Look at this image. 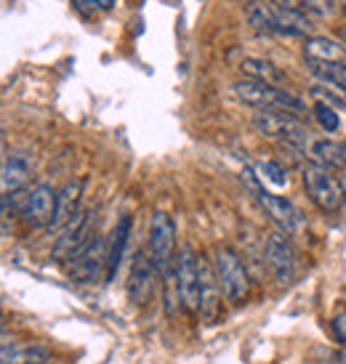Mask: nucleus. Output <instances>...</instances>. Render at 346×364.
Here are the masks:
<instances>
[{"instance_id": "obj_1", "label": "nucleus", "mask_w": 346, "mask_h": 364, "mask_svg": "<svg viewBox=\"0 0 346 364\" xmlns=\"http://www.w3.org/2000/svg\"><path fill=\"white\" fill-rule=\"evenodd\" d=\"M234 93L237 99L253 109H275V112H285V114H293L298 120H304L309 114V107H306L295 93L280 88V85H266V82H256V80H237L234 82Z\"/></svg>"}, {"instance_id": "obj_2", "label": "nucleus", "mask_w": 346, "mask_h": 364, "mask_svg": "<svg viewBox=\"0 0 346 364\" xmlns=\"http://www.w3.org/2000/svg\"><path fill=\"white\" fill-rule=\"evenodd\" d=\"M211 263H214L216 279H219L224 301L232 306H243L251 298V274L245 269L243 258L234 253L232 247L219 245L214 250Z\"/></svg>"}, {"instance_id": "obj_3", "label": "nucleus", "mask_w": 346, "mask_h": 364, "mask_svg": "<svg viewBox=\"0 0 346 364\" xmlns=\"http://www.w3.org/2000/svg\"><path fill=\"white\" fill-rule=\"evenodd\" d=\"M301 178H304V189L309 200L320 208L323 213H338L346 203V189L341 178L333 171H327L317 162H306L301 168Z\"/></svg>"}, {"instance_id": "obj_4", "label": "nucleus", "mask_w": 346, "mask_h": 364, "mask_svg": "<svg viewBox=\"0 0 346 364\" xmlns=\"http://www.w3.org/2000/svg\"><path fill=\"white\" fill-rule=\"evenodd\" d=\"M150 237H147V250L152 255L157 272L165 274L176 263V223L165 210H154L150 215Z\"/></svg>"}, {"instance_id": "obj_5", "label": "nucleus", "mask_w": 346, "mask_h": 364, "mask_svg": "<svg viewBox=\"0 0 346 364\" xmlns=\"http://www.w3.org/2000/svg\"><path fill=\"white\" fill-rule=\"evenodd\" d=\"M251 122H253V128L261 133L264 139L285 144L290 149H298V144L304 141V125H301V120L293 117V114H285V112L256 109Z\"/></svg>"}, {"instance_id": "obj_6", "label": "nucleus", "mask_w": 346, "mask_h": 364, "mask_svg": "<svg viewBox=\"0 0 346 364\" xmlns=\"http://www.w3.org/2000/svg\"><path fill=\"white\" fill-rule=\"evenodd\" d=\"M264 261L266 269L272 272L277 282L290 284L298 279V272H301V261H298V253H295L293 242L288 240L285 232H272L264 242Z\"/></svg>"}, {"instance_id": "obj_7", "label": "nucleus", "mask_w": 346, "mask_h": 364, "mask_svg": "<svg viewBox=\"0 0 346 364\" xmlns=\"http://www.w3.org/2000/svg\"><path fill=\"white\" fill-rule=\"evenodd\" d=\"M96 234H99L96 232V213L80 210L64 229H59V237L53 245V258L56 261H72Z\"/></svg>"}, {"instance_id": "obj_8", "label": "nucleus", "mask_w": 346, "mask_h": 364, "mask_svg": "<svg viewBox=\"0 0 346 364\" xmlns=\"http://www.w3.org/2000/svg\"><path fill=\"white\" fill-rule=\"evenodd\" d=\"M245 173H248V176H245V181L251 183V189L256 192V200H258V203H261V208L269 213V218L280 226V232H285L288 237H293V234L301 232V229H304V215H301V210H298L290 200H285V197H280V194H272V192H266V189H261V186H258V181L251 176L253 171H245Z\"/></svg>"}, {"instance_id": "obj_9", "label": "nucleus", "mask_w": 346, "mask_h": 364, "mask_svg": "<svg viewBox=\"0 0 346 364\" xmlns=\"http://www.w3.org/2000/svg\"><path fill=\"white\" fill-rule=\"evenodd\" d=\"M176 287H179V301L187 314L200 311V255L192 247H184L176 255Z\"/></svg>"}, {"instance_id": "obj_10", "label": "nucleus", "mask_w": 346, "mask_h": 364, "mask_svg": "<svg viewBox=\"0 0 346 364\" xmlns=\"http://www.w3.org/2000/svg\"><path fill=\"white\" fill-rule=\"evenodd\" d=\"M107 250L110 242L107 237L96 234L91 242L83 247L80 253L70 261V277L75 282H96L99 277H107Z\"/></svg>"}, {"instance_id": "obj_11", "label": "nucleus", "mask_w": 346, "mask_h": 364, "mask_svg": "<svg viewBox=\"0 0 346 364\" xmlns=\"http://www.w3.org/2000/svg\"><path fill=\"white\" fill-rule=\"evenodd\" d=\"M157 266H154L150 250H139L131 263V274H128V298L136 306H147L152 301L154 290H157Z\"/></svg>"}, {"instance_id": "obj_12", "label": "nucleus", "mask_w": 346, "mask_h": 364, "mask_svg": "<svg viewBox=\"0 0 346 364\" xmlns=\"http://www.w3.org/2000/svg\"><path fill=\"white\" fill-rule=\"evenodd\" d=\"M56 197H59V192L51 183H38L24 200V210H21L24 223H30L35 229L51 226L53 215H56Z\"/></svg>"}, {"instance_id": "obj_13", "label": "nucleus", "mask_w": 346, "mask_h": 364, "mask_svg": "<svg viewBox=\"0 0 346 364\" xmlns=\"http://www.w3.org/2000/svg\"><path fill=\"white\" fill-rule=\"evenodd\" d=\"M221 298L224 295H221V287L216 279L214 263L205 261L200 255V311H197V316L205 324H214L221 316Z\"/></svg>"}, {"instance_id": "obj_14", "label": "nucleus", "mask_w": 346, "mask_h": 364, "mask_svg": "<svg viewBox=\"0 0 346 364\" xmlns=\"http://www.w3.org/2000/svg\"><path fill=\"white\" fill-rule=\"evenodd\" d=\"M32 176V157L24 149L3 157L0 165V194H19Z\"/></svg>"}, {"instance_id": "obj_15", "label": "nucleus", "mask_w": 346, "mask_h": 364, "mask_svg": "<svg viewBox=\"0 0 346 364\" xmlns=\"http://www.w3.org/2000/svg\"><path fill=\"white\" fill-rule=\"evenodd\" d=\"M83 189H85V181L83 178H75V181H67L64 186L59 189V197H56V215H53V223L51 229H64L67 223L83 210L80 203H83Z\"/></svg>"}, {"instance_id": "obj_16", "label": "nucleus", "mask_w": 346, "mask_h": 364, "mask_svg": "<svg viewBox=\"0 0 346 364\" xmlns=\"http://www.w3.org/2000/svg\"><path fill=\"white\" fill-rule=\"evenodd\" d=\"M275 24L277 35H283V38H312V32H315L312 16H306L304 11L298 9H285V6H275Z\"/></svg>"}, {"instance_id": "obj_17", "label": "nucleus", "mask_w": 346, "mask_h": 364, "mask_svg": "<svg viewBox=\"0 0 346 364\" xmlns=\"http://www.w3.org/2000/svg\"><path fill=\"white\" fill-rule=\"evenodd\" d=\"M51 359V348L43 343H9L0 348V364H38Z\"/></svg>"}, {"instance_id": "obj_18", "label": "nucleus", "mask_w": 346, "mask_h": 364, "mask_svg": "<svg viewBox=\"0 0 346 364\" xmlns=\"http://www.w3.org/2000/svg\"><path fill=\"white\" fill-rule=\"evenodd\" d=\"M240 72H243L245 80L266 82V85H280V82L285 80V72L280 70L277 64L258 59V56H248V59L240 61Z\"/></svg>"}, {"instance_id": "obj_19", "label": "nucleus", "mask_w": 346, "mask_h": 364, "mask_svg": "<svg viewBox=\"0 0 346 364\" xmlns=\"http://www.w3.org/2000/svg\"><path fill=\"white\" fill-rule=\"evenodd\" d=\"M304 56L306 61H346V46L333 38L312 35L304 43Z\"/></svg>"}, {"instance_id": "obj_20", "label": "nucleus", "mask_w": 346, "mask_h": 364, "mask_svg": "<svg viewBox=\"0 0 346 364\" xmlns=\"http://www.w3.org/2000/svg\"><path fill=\"white\" fill-rule=\"evenodd\" d=\"M312 162L323 165L327 171H346V144L333 139H320L312 144Z\"/></svg>"}, {"instance_id": "obj_21", "label": "nucleus", "mask_w": 346, "mask_h": 364, "mask_svg": "<svg viewBox=\"0 0 346 364\" xmlns=\"http://www.w3.org/2000/svg\"><path fill=\"white\" fill-rule=\"evenodd\" d=\"M131 237V215H122L110 240V250H107V279H115V274L120 269L122 253H125V245Z\"/></svg>"}, {"instance_id": "obj_22", "label": "nucleus", "mask_w": 346, "mask_h": 364, "mask_svg": "<svg viewBox=\"0 0 346 364\" xmlns=\"http://www.w3.org/2000/svg\"><path fill=\"white\" fill-rule=\"evenodd\" d=\"M309 72L320 82L346 93V61H309Z\"/></svg>"}, {"instance_id": "obj_23", "label": "nucleus", "mask_w": 346, "mask_h": 364, "mask_svg": "<svg viewBox=\"0 0 346 364\" xmlns=\"http://www.w3.org/2000/svg\"><path fill=\"white\" fill-rule=\"evenodd\" d=\"M245 19H248V24H251L258 35H277L275 6H272V3H261V0L248 3V9H245Z\"/></svg>"}, {"instance_id": "obj_24", "label": "nucleus", "mask_w": 346, "mask_h": 364, "mask_svg": "<svg viewBox=\"0 0 346 364\" xmlns=\"http://www.w3.org/2000/svg\"><path fill=\"white\" fill-rule=\"evenodd\" d=\"M312 96H315L317 104H325V107H330V109L346 112V93L336 91V88H330V85H325V82H317V85H312Z\"/></svg>"}, {"instance_id": "obj_25", "label": "nucleus", "mask_w": 346, "mask_h": 364, "mask_svg": "<svg viewBox=\"0 0 346 364\" xmlns=\"http://www.w3.org/2000/svg\"><path fill=\"white\" fill-rule=\"evenodd\" d=\"M112 6H115V0H72V9L78 11L80 16H85V19L99 16V14H107Z\"/></svg>"}, {"instance_id": "obj_26", "label": "nucleus", "mask_w": 346, "mask_h": 364, "mask_svg": "<svg viewBox=\"0 0 346 364\" xmlns=\"http://www.w3.org/2000/svg\"><path fill=\"white\" fill-rule=\"evenodd\" d=\"M315 120L317 125L327 133H336L341 128V120H338V112L325 107V104H315Z\"/></svg>"}, {"instance_id": "obj_27", "label": "nucleus", "mask_w": 346, "mask_h": 364, "mask_svg": "<svg viewBox=\"0 0 346 364\" xmlns=\"http://www.w3.org/2000/svg\"><path fill=\"white\" fill-rule=\"evenodd\" d=\"M258 171H261V178H266L269 183H275V186H285L288 183V176H285V168L275 160H264L258 162Z\"/></svg>"}, {"instance_id": "obj_28", "label": "nucleus", "mask_w": 346, "mask_h": 364, "mask_svg": "<svg viewBox=\"0 0 346 364\" xmlns=\"http://www.w3.org/2000/svg\"><path fill=\"white\" fill-rule=\"evenodd\" d=\"M333 330H336L338 341H341V343H346V311L338 314L336 319H333Z\"/></svg>"}, {"instance_id": "obj_29", "label": "nucleus", "mask_w": 346, "mask_h": 364, "mask_svg": "<svg viewBox=\"0 0 346 364\" xmlns=\"http://www.w3.org/2000/svg\"><path fill=\"white\" fill-rule=\"evenodd\" d=\"M9 343H14V341H11V335L6 333V330H0V348H3V346H9Z\"/></svg>"}, {"instance_id": "obj_30", "label": "nucleus", "mask_w": 346, "mask_h": 364, "mask_svg": "<svg viewBox=\"0 0 346 364\" xmlns=\"http://www.w3.org/2000/svg\"><path fill=\"white\" fill-rule=\"evenodd\" d=\"M338 38H341V43L346 46V27H341V30H338Z\"/></svg>"}, {"instance_id": "obj_31", "label": "nucleus", "mask_w": 346, "mask_h": 364, "mask_svg": "<svg viewBox=\"0 0 346 364\" xmlns=\"http://www.w3.org/2000/svg\"><path fill=\"white\" fill-rule=\"evenodd\" d=\"M0 165H3V133H0Z\"/></svg>"}, {"instance_id": "obj_32", "label": "nucleus", "mask_w": 346, "mask_h": 364, "mask_svg": "<svg viewBox=\"0 0 346 364\" xmlns=\"http://www.w3.org/2000/svg\"><path fill=\"white\" fill-rule=\"evenodd\" d=\"M38 364H53L51 359H46V362H38Z\"/></svg>"}]
</instances>
